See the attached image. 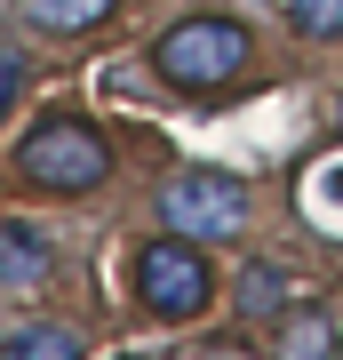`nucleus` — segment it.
Wrapping results in <instances>:
<instances>
[{"label":"nucleus","instance_id":"8","mask_svg":"<svg viewBox=\"0 0 343 360\" xmlns=\"http://www.w3.org/2000/svg\"><path fill=\"white\" fill-rule=\"evenodd\" d=\"M0 352L8 360H72L80 336L72 328H16V336H0Z\"/></svg>","mask_w":343,"mask_h":360},{"label":"nucleus","instance_id":"12","mask_svg":"<svg viewBox=\"0 0 343 360\" xmlns=\"http://www.w3.org/2000/svg\"><path fill=\"white\" fill-rule=\"evenodd\" d=\"M288 345H295V352H311V345H328V328H319V321H295V328H288Z\"/></svg>","mask_w":343,"mask_h":360},{"label":"nucleus","instance_id":"6","mask_svg":"<svg viewBox=\"0 0 343 360\" xmlns=\"http://www.w3.org/2000/svg\"><path fill=\"white\" fill-rule=\"evenodd\" d=\"M288 304H295V281L280 264H248L240 272V312H248V321H280Z\"/></svg>","mask_w":343,"mask_h":360},{"label":"nucleus","instance_id":"3","mask_svg":"<svg viewBox=\"0 0 343 360\" xmlns=\"http://www.w3.org/2000/svg\"><path fill=\"white\" fill-rule=\"evenodd\" d=\"M255 217V193L240 176H224V168H184V176L160 184V224L184 232V240L216 248V240H240Z\"/></svg>","mask_w":343,"mask_h":360},{"label":"nucleus","instance_id":"4","mask_svg":"<svg viewBox=\"0 0 343 360\" xmlns=\"http://www.w3.org/2000/svg\"><path fill=\"white\" fill-rule=\"evenodd\" d=\"M136 296L152 321H200L216 281H208L200 264V240H184V232H168V240H144L136 248Z\"/></svg>","mask_w":343,"mask_h":360},{"label":"nucleus","instance_id":"9","mask_svg":"<svg viewBox=\"0 0 343 360\" xmlns=\"http://www.w3.org/2000/svg\"><path fill=\"white\" fill-rule=\"evenodd\" d=\"M304 208H311V217L343 240V160H328L319 176H304Z\"/></svg>","mask_w":343,"mask_h":360},{"label":"nucleus","instance_id":"2","mask_svg":"<svg viewBox=\"0 0 343 360\" xmlns=\"http://www.w3.org/2000/svg\"><path fill=\"white\" fill-rule=\"evenodd\" d=\"M152 65H160L168 89H184V96L231 89V80L248 72V25H240V16H184V25L160 32Z\"/></svg>","mask_w":343,"mask_h":360},{"label":"nucleus","instance_id":"11","mask_svg":"<svg viewBox=\"0 0 343 360\" xmlns=\"http://www.w3.org/2000/svg\"><path fill=\"white\" fill-rule=\"evenodd\" d=\"M16 96H25V56L0 40V120H8V104H16Z\"/></svg>","mask_w":343,"mask_h":360},{"label":"nucleus","instance_id":"1","mask_svg":"<svg viewBox=\"0 0 343 360\" xmlns=\"http://www.w3.org/2000/svg\"><path fill=\"white\" fill-rule=\"evenodd\" d=\"M16 176L32 184V193H56V200H80V193H96L104 176H112V144H104L88 120H72V112H48L40 129L16 144Z\"/></svg>","mask_w":343,"mask_h":360},{"label":"nucleus","instance_id":"10","mask_svg":"<svg viewBox=\"0 0 343 360\" xmlns=\"http://www.w3.org/2000/svg\"><path fill=\"white\" fill-rule=\"evenodd\" d=\"M288 25L304 40H335L343 32V0H288Z\"/></svg>","mask_w":343,"mask_h":360},{"label":"nucleus","instance_id":"7","mask_svg":"<svg viewBox=\"0 0 343 360\" xmlns=\"http://www.w3.org/2000/svg\"><path fill=\"white\" fill-rule=\"evenodd\" d=\"M16 8H25V25H40V32H88V25L112 16V0H16Z\"/></svg>","mask_w":343,"mask_h":360},{"label":"nucleus","instance_id":"5","mask_svg":"<svg viewBox=\"0 0 343 360\" xmlns=\"http://www.w3.org/2000/svg\"><path fill=\"white\" fill-rule=\"evenodd\" d=\"M48 281V232L40 224H0V288L8 296H25V288H40Z\"/></svg>","mask_w":343,"mask_h":360}]
</instances>
